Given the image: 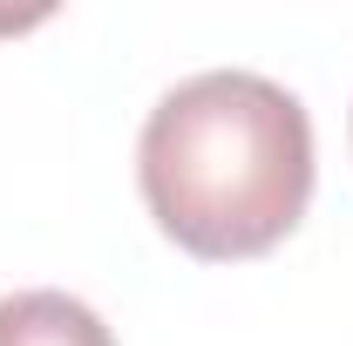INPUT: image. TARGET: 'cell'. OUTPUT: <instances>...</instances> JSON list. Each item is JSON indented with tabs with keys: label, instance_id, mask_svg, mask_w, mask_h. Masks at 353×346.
Segmentation results:
<instances>
[{
	"label": "cell",
	"instance_id": "cell-1",
	"mask_svg": "<svg viewBox=\"0 0 353 346\" xmlns=\"http://www.w3.org/2000/svg\"><path fill=\"white\" fill-rule=\"evenodd\" d=\"M136 183L190 258H259L312 204V116L272 75L204 68L150 109Z\"/></svg>",
	"mask_w": 353,
	"mask_h": 346
},
{
	"label": "cell",
	"instance_id": "cell-2",
	"mask_svg": "<svg viewBox=\"0 0 353 346\" xmlns=\"http://www.w3.org/2000/svg\"><path fill=\"white\" fill-rule=\"evenodd\" d=\"M0 346H116V340L95 305H82L75 292H54V285H34V292L0 299Z\"/></svg>",
	"mask_w": 353,
	"mask_h": 346
}]
</instances>
